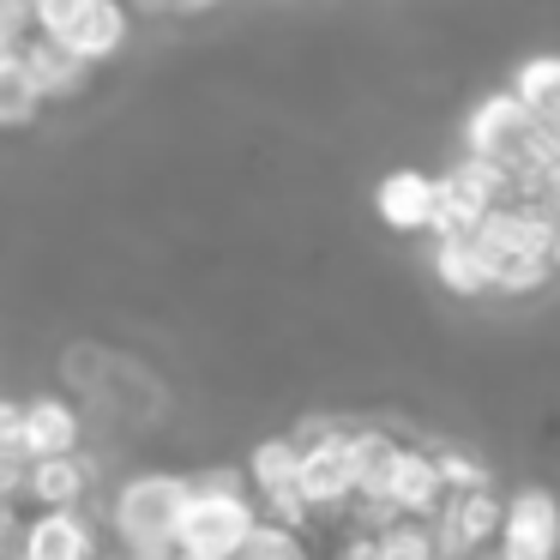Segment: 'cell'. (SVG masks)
Masks as SVG:
<instances>
[{"label":"cell","mask_w":560,"mask_h":560,"mask_svg":"<svg viewBox=\"0 0 560 560\" xmlns=\"http://www.w3.org/2000/svg\"><path fill=\"white\" fill-rule=\"evenodd\" d=\"M476 242L488 266V290H506V295H524V290H542L555 278V211H536V206H488V218L476 230H464Z\"/></svg>","instance_id":"obj_1"},{"label":"cell","mask_w":560,"mask_h":560,"mask_svg":"<svg viewBox=\"0 0 560 560\" xmlns=\"http://www.w3.org/2000/svg\"><path fill=\"white\" fill-rule=\"evenodd\" d=\"M555 133H560V121H536L512 91H494V97H482L464 115V158L500 170L512 187V175L524 163H555Z\"/></svg>","instance_id":"obj_2"},{"label":"cell","mask_w":560,"mask_h":560,"mask_svg":"<svg viewBox=\"0 0 560 560\" xmlns=\"http://www.w3.org/2000/svg\"><path fill=\"white\" fill-rule=\"evenodd\" d=\"M254 524H259V506L247 500V488L223 470V476H206V482H187L170 548L182 560H230Z\"/></svg>","instance_id":"obj_3"},{"label":"cell","mask_w":560,"mask_h":560,"mask_svg":"<svg viewBox=\"0 0 560 560\" xmlns=\"http://www.w3.org/2000/svg\"><path fill=\"white\" fill-rule=\"evenodd\" d=\"M187 500V476L175 470H139L109 500V536L127 560H158L175 542V518Z\"/></svg>","instance_id":"obj_4"},{"label":"cell","mask_w":560,"mask_h":560,"mask_svg":"<svg viewBox=\"0 0 560 560\" xmlns=\"http://www.w3.org/2000/svg\"><path fill=\"white\" fill-rule=\"evenodd\" d=\"M500 488H458V494H446L434 506V518H428V530H434V548L440 560H482L488 548H494L500 536Z\"/></svg>","instance_id":"obj_5"},{"label":"cell","mask_w":560,"mask_h":560,"mask_svg":"<svg viewBox=\"0 0 560 560\" xmlns=\"http://www.w3.org/2000/svg\"><path fill=\"white\" fill-rule=\"evenodd\" d=\"M295 464H302L295 434H266L254 452H247V500L259 506V518L290 524V530H307L302 494H295Z\"/></svg>","instance_id":"obj_6"},{"label":"cell","mask_w":560,"mask_h":560,"mask_svg":"<svg viewBox=\"0 0 560 560\" xmlns=\"http://www.w3.org/2000/svg\"><path fill=\"white\" fill-rule=\"evenodd\" d=\"M506 199V175L488 170L476 158H458L446 175H434V218H428V235H464L488 218V206Z\"/></svg>","instance_id":"obj_7"},{"label":"cell","mask_w":560,"mask_h":560,"mask_svg":"<svg viewBox=\"0 0 560 560\" xmlns=\"http://www.w3.org/2000/svg\"><path fill=\"white\" fill-rule=\"evenodd\" d=\"M13 555L19 560H103V548L85 506H37L31 518L19 512Z\"/></svg>","instance_id":"obj_8"},{"label":"cell","mask_w":560,"mask_h":560,"mask_svg":"<svg viewBox=\"0 0 560 560\" xmlns=\"http://www.w3.org/2000/svg\"><path fill=\"white\" fill-rule=\"evenodd\" d=\"M440 500H446V482H440L428 446H398L392 476H386V488H380V506H386L392 518H434Z\"/></svg>","instance_id":"obj_9"},{"label":"cell","mask_w":560,"mask_h":560,"mask_svg":"<svg viewBox=\"0 0 560 560\" xmlns=\"http://www.w3.org/2000/svg\"><path fill=\"white\" fill-rule=\"evenodd\" d=\"M13 446L25 452V458H49V452H73L79 446V410L67 398H55V392H43V398H25L13 416Z\"/></svg>","instance_id":"obj_10"},{"label":"cell","mask_w":560,"mask_h":560,"mask_svg":"<svg viewBox=\"0 0 560 560\" xmlns=\"http://www.w3.org/2000/svg\"><path fill=\"white\" fill-rule=\"evenodd\" d=\"M91 482H97V464L85 452H49V458H31L25 470V506H85Z\"/></svg>","instance_id":"obj_11"},{"label":"cell","mask_w":560,"mask_h":560,"mask_svg":"<svg viewBox=\"0 0 560 560\" xmlns=\"http://www.w3.org/2000/svg\"><path fill=\"white\" fill-rule=\"evenodd\" d=\"M374 211L392 235H428L434 218V175L428 170H392L374 187Z\"/></svg>","instance_id":"obj_12"},{"label":"cell","mask_w":560,"mask_h":560,"mask_svg":"<svg viewBox=\"0 0 560 560\" xmlns=\"http://www.w3.org/2000/svg\"><path fill=\"white\" fill-rule=\"evenodd\" d=\"M127 31H133V19H127L121 0H85V7L73 13V25H67L55 43L97 67V61H109V55L127 49Z\"/></svg>","instance_id":"obj_13"},{"label":"cell","mask_w":560,"mask_h":560,"mask_svg":"<svg viewBox=\"0 0 560 560\" xmlns=\"http://www.w3.org/2000/svg\"><path fill=\"white\" fill-rule=\"evenodd\" d=\"M555 530H560V512L548 488H518L512 500H500V536L494 542L506 548H530V555H555Z\"/></svg>","instance_id":"obj_14"},{"label":"cell","mask_w":560,"mask_h":560,"mask_svg":"<svg viewBox=\"0 0 560 560\" xmlns=\"http://www.w3.org/2000/svg\"><path fill=\"white\" fill-rule=\"evenodd\" d=\"M19 55H25V67L37 73V85H43L49 103H67V97H79V91L91 85V61H79L73 49H61V43L43 37V31H25Z\"/></svg>","instance_id":"obj_15"},{"label":"cell","mask_w":560,"mask_h":560,"mask_svg":"<svg viewBox=\"0 0 560 560\" xmlns=\"http://www.w3.org/2000/svg\"><path fill=\"white\" fill-rule=\"evenodd\" d=\"M49 109V97H43L37 73L25 67V55H0V133H19V127H31L37 115Z\"/></svg>","instance_id":"obj_16"},{"label":"cell","mask_w":560,"mask_h":560,"mask_svg":"<svg viewBox=\"0 0 560 560\" xmlns=\"http://www.w3.org/2000/svg\"><path fill=\"white\" fill-rule=\"evenodd\" d=\"M428 259H434V278L452 295H488V266H482L470 235H434V254Z\"/></svg>","instance_id":"obj_17"},{"label":"cell","mask_w":560,"mask_h":560,"mask_svg":"<svg viewBox=\"0 0 560 560\" xmlns=\"http://www.w3.org/2000/svg\"><path fill=\"white\" fill-rule=\"evenodd\" d=\"M368 560H440L428 518H380L368 524Z\"/></svg>","instance_id":"obj_18"},{"label":"cell","mask_w":560,"mask_h":560,"mask_svg":"<svg viewBox=\"0 0 560 560\" xmlns=\"http://www.w3.org/2000/svg\"><path fill=\"white\" fill-rule=\"evenodd\" d=\"M512 97L536 115V121H560V61L555 55H530L512 73Z\"/></svg>","instance_id":"obj_19"},{"label":"cell","mask_w":560,"mask_h":560,"mask_svg":"<svg viewBox=\"0 0 560 560\" xmlns=\"http://www.w3.org/2000/svg\"><path fill=\"white\" fill-rule=\"evenodd\" d=\"M230 560H314V548H307V536L290 530V524L259 518L254 530L242 536V548H235Z\"/></svg>","instance_id":"obj_20"},{"label":"cell","mask_w":560,"mask_h":560,"mask_svg":"<svg viewBox=\"0 0 560 560\" xmlns=\"http://www.w3.org/2000/svg\"><path fill=\"white\" fill-rule=\"evenodd\" d=\"M428 458H434L440 482H446V494H458V488H488L494 476H488L482 458H470L464 446H428Z\"/></svg>","instance_id":"obj_21"},{"label":"cell","mask_w":560,"mask_h":560,"mask_svg":"<svg viewBox=\"0 0 560 560\" xmlns=\"http://www.w3.org/2000/svg\"><path fill=\"white\" fill-rule=\"evenodd\" d=\"M25 31H31L25 7H19V0H0V55H13L19 43H25Z\"/></svg>","instance_id":"obj_22"},{"label":"cell","mask_w":560,"mask_h":560,"mask_svg":"<svg viewBox=\"0 0 560 560\" xmlns=\"http://www.w3.org/2000/svg\"><path fill=\"white\" fill-rule=\"evenodd\" d=\"M13 416H19V404L0 398V446H13Z\"/></svg>","instance_id":"obj_23"},{"label":"cell","mask_w":560,"mask_h":560,"mask_svg":"<svg viewBox=\"0 0 560 560\" xmlns=\"http://www.w3.org/2000/svg\"><path fill=\"white\" fill-rule=\"evenodd\" d=\"M139 7H163V0H139Z\"/></svg>","instance_id":"obj_24"}]
</instances>
